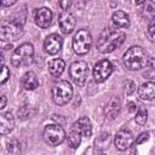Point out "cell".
Here are the masks:
<instances>
[{"label":"cell","instance_id":"cell-1","mask_svg":"<svg viewBox=\"0 0 155 155\" xmlns=\"http://www.w3.org/2000/svg\"><path fill=\"white\" fill-rule=\"evenodd\" d=\"M125 39H126V35L124 31L107 28L101 33L96 46L101 53H110L114 50L119 48L124 44Z\"/></svg>","mask_w":155,"mask_h":155},{"label":"cell","instance_id":"cell-2","mask_svg":"<svg viewBox=\"0 0 155 155\" xmlns=\"http://www.w3.org/2000/svg\"><path fill=\"white\" fill-rule=\"evenodd\" d=\"M122 61L130 70H139L148 65L149 58L140 46H132L124 53Z\"/></svg>","mask_w":155,"mask_h":155},{"label":"cell","instance_id":"cell-3","mask_svg":"<svg viewBox=\"0 0 155 155\" xmlns=\"http://www.w3.org/2000/svg\"><path fill=\"white\" fill-rule=\"evenodd\" d=\"M22 31L23 23L15 17L0 23V40L2 41H16L22 35Z\"/></svg>","mask_w":155,"mask_h":155},{"label":"cell","instance_id":"cell-4","mask_svg":"<svg viewBox=\"0 0 155 155\" xmlns=\"http://www.w3.org/2000/svg\"><path fill=\"white\" fill-rule=\"evenodd\" d=\"M34 59V46L29 42L19 45L11 56V63L16 68L28 67L33 63Z\"/></svg>","mask_w":155,"mask_h":155},{"label":"cell","instance_id":"cell-5","mask_svg":"<svg viewBox=\"0 0 155 155\" xmlns=\"http://www.w3.org/2000/svg\"><path fill=\"white\" fill-rule=\"evenodd\" d=\"M73 97V87L69 81L62 80L52 88V99L57 105H65Z\"/></svg>","mask_w":155,"mask_h":155},{"label":"cell","instance_id":"cell-6","mask_svg":"<svg viewBox=\"0 0 155 155\" xmlns=\"http://www.w3.org/2000/svg\"><path fill=\"white\" fill-rule=\"evenodd\" d=\"M91 45H92V36H91V33L82 28V29H79L74 38H73V50L76 54H86L90 48H91Z\"/></svg>","mask_w":155,"mask_h":155},{"label":"cell","instance_id":"cell-7","mask_svg":"<svg viewBox=\"0 0 155 155\" xmlns=\"http://www.w3.org/2000/svg\"><path fill=\"white\" fill-rule=\"evenodd\" d=\"M42 137H44V140L48 144V145H52V147H56V145H59L64 142L65 139V131L64 128L58 124H52V125H47L44 130V133H42Z\"/></svg>","mask_w":155,"mask_h":155},{"label":"cell","instance_id":"cell-8","mask_svg":"<svg viewBox=\"0 0 155 155\" xmlns=\"http://www.w3.org/2000/svg\"><path fill=\"white\" fill-rule=\"evenodd\" d=\"M69 74L73 81L78 86H84L86 82L87 75H88V65L84 61H76L70 64L69 67Z\"/></svg>","mask_w":155,"mask_h":155},{"label":"cell","instance_id":"cell-9","mask_svg":"<svg viewBox=\"0 0 155 155\" xmlns=\"http://www.w3.org/2000/svg\"><path fill=\"white\" fill-rule=\"evenodd\" d=\"M113 73V65L108 59L98 61L93 67V79L96 82H104Z\"/></svg>","mask_w":155,"mask_h":155},{"label":"cell","instance_id":"cell-10","mask_svg":"<svg viewBox=\"0 0 155 155\" xmlns=\"http://www.w3.org/2000/svg\"><path fill=\"white\" fill-rule=\"evenodd\" d=\"M134 142L133 134L128 128H121L116 132L114 138V144L119 150H126L128 149Z\"/></svg>","mask_w":155,"mask_h":155},{"label":"cell","instance_id":"cell-11","mask_svg":"<svg viewBox=\"0 0 155 155\" xmlns=\"http://www.w3.org/2000/svg\"><path fill=\"white\" fill-rule=\"evenodd\" d=\"M34 19L38 27L45 29L51 25L52 19H53V13L48 7H40L36 10Z\"/></svg>","mask_w":155,"mask_h":155},{"label":"cell","instance_id":"cell-12","mask_svg":"<svg viewBox=\"0 0 155 155\" xmlns=\"http://www.w3.org/2000/svg\"><path fill=\"white\" fill-rule=\"evenodd\" d=\"M62 45H63V39H62L61 35H58L56 33L50 34L44 41V48L50 54L58 53L62 48Z\"/></svg>","mask_w":155,"mask_h":155},{"label":"cell","instance_id":"cell-13","mask_svg":"<svg viewBox=\"0 0 155 155\" xmlns=\"http://www.w3.org/2000/svg\"><path fill=\"white\" fill-rule=\"evenodd\" d=\"M58 24H59V28H61L62 33L68 35L75 28V18L68 11H63L58 17Z\"/></svg>","mask_w":155,"mask_h":155},{"label":"cell","instance_id":"cell-14","mask_svg":"<svg viewBox=\"0 0 155 155\" xmlns=\"http://www.w3.org/2000/svg\"><path fill=\"white\" fill-rule=\"evenodd\" d=\"M73 130L78 131L81 134V137L88 138L92 134V125H91L90 119L87 116H82L78 119L73 125Z\"/></svg>","mask_w":155,"mask_h":155},{"label":"cell","instance_id":"cell-15","mask_svg":"<svg viewBox=\"0 0 155 155\" xmlns=\"http://www.w3.org/2000/svg\"><path fill=\"white\" fill-rule=\"evenodd\" d=\"M15 127V119L13 115L7 111V113H1L0 114V134H8Z\"/></svg>","mask_w":155,"mask_h":155},{"label":"cell","instance_id":"cell-16","mask_svg":"<svg viewBox=\"0 0 155 155\" xmlns=\"http://www.w3.org/2000/svg\"><path fill=\"white\" fill-rule=\"evenodd\" d=\"M139 98L143 101H153L155 97V84L153 81H147L142 84L138 88Z\"/></svg>","mask_w":155,"mask_h":155},{"label":"cell","instance_id":"cell-17","mask_svg":"<svg viewBox=\"0 0 155 155\" xmlns=\"http://www.w3.org/2000/svg\"><path fill=\"white\" fill-rule=\"evenodd\" d=\"M120 109H121V103H120V99L114 97L109 101V103L107 104L105 107V115L109 120H114L115 117H117L119 113H120Z\"/></svg>","mask_w":155,"mask_h":155},{"label":"cell","instance_id":"cell-18","mask_svg":"<svg viewBox=\"0 0 155 155\" xmlns=\"http://www.w3.org/2000/svg\"><path fill=\"white\" fill-rule=\"evenodd\" d=\"M111 19H113V23L117 27V28H122V29H126L130 27L131 22H130V17L126 12L124 11H115L111 16Z\"/></svg>","mask_w":155,"mask_h":155},{"label":"cell","instance_id":"cell-19","mask_svg":"<svg viewBox=\"0 0 155 155\" xmlns=\"http://www.w3.org/2000/svg\"><path fill=\"white\" fill-rule=\"evenodd\" d=\"M64 69H65V63L61 58H54V59L48 62V71L54 78L61 76L63 74Z\"/></svg>","mask_w":155,"mask_h":155},{"label":"cell","instance_id":"cell-20","mask_svg":"<svg viewBox=\"0 0 155 155\" xmlns=\"http://www.w3.org/2000/svg\"><path fill=\"white\" fill-rule=\"evenodd\" d=\"M22 85L25 90L33 91L39 86V80L36 78V74L34 71H27L22 78Z\"/></svg>","mask_w":155,"mask_h":155},{"label":"cell","instance_id":"cell-21","mask_svg":"<svg viewBox=\"0 0 155 155\" xmlns=\"http://www.w3.org/2000/svg\"><path fill=\"white\" fill-rule=\"evenodd\" d=\"M80 143H81V134L78 131L71 128V131L68 134V144H69V147L73 148V149H76L80 145Z\"/></svg>","mask_w":155,"mask_h":155},{"label":"cell","instance_id":"cell-22","mask_svg":"<svg viewBox=\"0 0 155 155\" xmlns=\"http://www.w3.org/2000/svg\"><path fill=\"white\" fill-rule=\"evenodd\" d=\"M8 78H10V69L4 63V58L0 54V85L5 84L8 80Z\"/></svg>","mask_w":155,"mask_h":155},{"label":"cell","instance_id":"cell-23","mask_svg":"<svg viewBox=\"0 0 155 155\" xmlns=\"http://www.w3.org/2000/svg\"><path fill=\"white\" fill-rule=\"evenodd\" d=\"M147 119H148V111H147V109H139V110L137 111L136 116H134V120H136V122H137L139 126L145 125Z\"/></svg>","mask_w":155,"mask_h":155},{"label":"cell","instance_id":"cell-24","mask_svg":"<svg viewBox=\"0 0 155 155\" xmlns=\"http://www.w3.org/2000/svg\"><path fill=\"white\" fill-rule=\"evenodd\" d=\"M7 151L11 154H17L21 151V144L17 139H10L7 140Z\"/></svg>","mask_w":155,"mask_h":155},{"label":"cell","instance_id":"cell-25","mask_svg":"<svg viewBox=\"0 0 155 155\" xmlns=\"http://www.w3.org/2000/svg\"><path fill=\"white\" fill-rule=\"evenodd\" d=\"M96 144V148H108V144H109V133H102L94 142Z\"/></svg>","mask_w":155,"mask_h":155},{"label":"cell","instance_id":"cell-26","mask_svg":"<svg viewBox=\"0 0 155 155\" xmlns=\"http://www.w3.org/2000/svg\"><path fill=\"white\" fill-rule=\"evenodd\" d=\"M154 31H155V23H154V18H151L149 27H148V35L151 41H154Z\"/></svg>","mask_w":155,"mask_h":155},{"label":"cell","instance_id":"cell-27","mask_svg":"<svg viewBox=\"0 0 155 155\" xmlns=\"http://www.w3.org/2000/svg\"><path fill=\"white\" fill-rule=\"evenodd\" d=\"M149 139V132H143V133H140L139 136H138V138L136 139V144H142V143H144L145 140H148Z\"/></svg>","mask_w":155,"mask_h":155},{"label":"cell","instance_id":"cell-28","mask_svg":"<svg viewBox=\"0 0 155 155\" xmlns=\"http://www.w3.org/2000/svg\"><path fill=\"white\" fill-rule=\"evenodd\" d=\"M59 7L63 10V11H68L71 6V0H59Z\"/></svg>","mask_w":155,"mask_h":155},{"label":"cell","instance_id":"cell-29","mask_svg":"<svg viewBox=\"0 0 155 155\" xmlns=\"http://www.w3.org/2000/svg\"><path fill=\"white\" fill-rule=\"evenodd\" d=\"M126 82L128 84V87H125V91H126L127 94H131L136 90V84L133 81H126Z\"/></svg>","mask_w":155,"mask_h":155},{"label":"cell","instance_id":"cell-30","mask_svg":"<svg viewBox=\"0 0 155 155\" xmlns=\"http://www.w3.org/2000/svg\"><path fill=\"white\" fill-rule=\"evenodd\" d=\"M7 104V97L0 92V109H4Z\"/></svg>","mask_w":155,"mask_h":155},{"label":"cell","instance_id":"cell-31","mask_svg":"<svg viewBox=\"0 0 155 155\" xmlns=\"http://www.w3.org/2000/svg\"><path fill=\"white\" fill-rule=\"evenodd\" d=\"M16 1H17V0H1V5H2V6H6V7H10V6L15 5Z\"/></svg>","mask_w":155,"mask_h":155},{"label":"cell","instance_id":"cell-32","mask_svg":"<svg viewBox=\"0 0 155 155\" xmlns=\"http://www.w3.org/2000/svg\"><path fill=\"white\" fill-rule=\"evenodd\" d=\"M136 109H137L136 103L130 102V103H128V110H130V113H134V111H136Z\"/></svg>","mask_w":155,"mask_h":155},{"label":"cell","instance_id":"cell-33","mask_svg":"<svg viewBox=\"0 0 155 155\" xmlns=\"http://www.w3.org/2000/svg\"><path fill=\"white\" fill-rule=\"evenodd\" d=\"M134 2H136V5H142L145 2V0H134Z\"/></svg>","mask_w":155,"mask_h":155},{"label":"cell","instance_id":"cell-34","mask_svg":"<svg viewBox=\"0 0 155 155\" xmlns=\"http://www.w3.org/2000/svg\"><path fill=\"white\" fill-rule=\"evenodd\" d=\"M0 5H1V0H0Z\"/></svg>","mask_w":155,"mask_h":155}]
</instances>
